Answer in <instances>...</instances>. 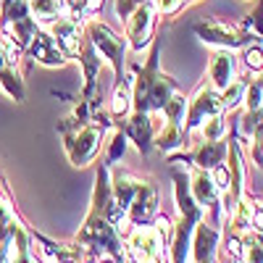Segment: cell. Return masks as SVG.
Segmentation results:
<instances>
[{
  "instance_id": "1",
  "label": "cell",
  "mask_w": 263,
  "mask_h": 263,
  "mask_svg": "<svg viewBox=\"0 0 263 263\" xmlns=\"http://www.w3.org/2000/svg\"><path fill=\"white\" fill-rule=\"evenodd\" d=\"M63 145L66 153H69V161L74 166H87L98 158L100 153V142H103V126L87 121L71 129H63Z\"/></svg>"
},
{
  "instance_id": "2",
  "label": "cell",
  "mask_w": 263,
  "mask_h": 263,
  "mask_svg": "<svg viewBox=\"0 0 263 263\" xmlns=\"http://www.w3.org/2000/svg\"><path fill=\"white\" fill-rule=\"evenodd\" d=\"M87 34H90L92 48L103 55V61L111 66L116 79L121 82V74H124V53H126L124 37L116 34L111 27L100 24V21H87Z\"/></svg>"
},
{
  "instance_id": "3",
  "label": "cell",
  "mask_w": 263,
  "mask_h": 263,
  "mask_svg": "<svg viewBox=\"0 0 263 263\" xmlns=\"http://www.w3.org/2000/svg\"><path fill=\"white\" fill-rule=\"evenodd\" d=\"M195 32H197V37H200L205 45L229 48V50H234V48H245L248 42L255 40V34L242 32V29H237V27L227 24V21H216V18L205 21V24H197Z\"/></svg>"
},
{
  "instance_id": "4",
  "label": "cell",
  "mask_w": 263,
  "mask_h": 263,
  "mask_svg": "<svg viewBox=\"0 0 263 263\" xmlns=\"http://www.w3.org/2000/svg\"><path fill=\"white\" fill-rule=\"evenodd\" d=\"M153 29H156V6L142 3L126 16V42L135 53H142L153 42Z\"/></svg>"
},
{
  "instance_id": "5",
  "label": "cell",
  "mask_w": 263,
  "mask_h": 263,
  "mask_svg": "<svg viewBox=\"0 0 263 263\" xmlns=\"http://www.w3.org/2000/svg\"><path fill=\"white\" fill-rule=\"evenodd\" d=\"M126 258L135 263H156L163 250V239L156 234L150 224H140L126 239Z\"/></svg>"
},
{
  "instance_id": "6",
  "label": "cell",
  "mask_w": 263,
  "mask_h": 263,
  "mask_svg": "<svg viewBox=\"0 0 263 263\" xmlns=\"http://www.w3.org/2000/svg\"><path fill=\"white\" fill-rule=\"evenodd\" d=\"M221 92L213 87H200L195 92V98L187 103V116H184V132H195L200 129V124L216 114H221Z\"/></svg>"
},
{
  "instance_id": "7",
  "label": "cell",
  "mask_w": 263,
  "mask_h": 263,
  "mask_svg": "<svg viewBox=\"0 0 263 263\" xmlns=\"http://www.w3.org/2000/svg\"><path fill=\"white\" fill-rule=\"evenodd\" d=\"M48 32L58 42V48L66 53V58L82 55V21H74L71 16H58L48 24Z\"/></svg>"
},
{
  "instance_id": "8",
  "label": "cell",
  "mask_w": 263,
  "mask_h": 263,
  "mask_svg": "<svg viewBox=\"0 0 263 263\" xmlns=\"http://www.w3.org/2000/svg\"><path fill=\"white\" fill-rule=\"evenodd\" d=\"M27 50L32 53V58L37 63L48 66V69H58V66H63L66 61H69V58H66V53L58 48V42L53 40V34L48 29H42V27L34 32V37H32Z\"/></svg>"
},
{
  "instance_id": "9",
  "label": "cell",
  "mask_w": 263,
  "mask_h": 263,
  "mask_svg": "<svg viewBox=\"0 0 263 263\" xmlns=\"http://www.w3.org/2000/svg\"><path fill=\"white\" fill-rule=\"evenodd\" d=\"M208 79H211V87L218 92L237 79V58L229 48H216L213 50V55L208 61Z\"/></svg>"
},
{
  "instance_id": "10",
  "label": "cell",
  "mask_w": 263,
  "mask_h": 263,
  "mask_svg": "<svg viewBox=\"0 0 263 263\" xmlns=\"http://www.w3.org/2000/svg\"><path fill=\"white\" fill-rule=\"evenodd\" d=\"M156 205H158V195H156V187L142 182L140 190L135 192V197H132V203L126 208V218L129 224H150L153 218H156Z\"/></svg>"
},
{
  "instance_id": "11",
  "label": "cell",
  "mask_w": 263,
  "mask_h": 263,
  "mask_svg": "<svg viewBox=\"0 0 263 263\" xmlns=\"http://www.w3.org/2000/svg\"><path fill=\"white\" fill-rule=\"evenodd\" d=\"M124 135L137 145V150L142 153V156H147V153L153 150V140H156V126H153V116L147 111H135L129 116L126 121V129Z\"/></svg>"
},
{
  "instance_id": "12",
  "label": "cell",
  "mask_w": 263,
  "mask_h": 263,
  "mask_svg": "<svg viewBox=\"0 0 263 263\" xmlns=\"http://www.w3.org/2000/svg\"><path fill=\"white\" fill-rule=\"evenodd\" d=\"M190 192H192L195 203L200 205V208H216V205H221V200H218V192H221V190L216 187V182H213L208 168H200V166L192 168Z\"/></svg>"
},
{
  "instance_id": "13",
  "label": "cell",
  "mask_w": 263,
  "mask_h": 263,
  "mask_svg": "<svg viewBox=\"0 0 263 263\" xmlns=\"http://www.w3.org/2000/svg\"><path fill=\"white\" fill-rule=\"evenodd\" d=\"M195 234V242H192V255H195V263H203V260H211L216 258V242H218V232L208 224H197V229L192 232Z\"/></svg>"
},
{
  "instance_id": "14",
  "label": "cell",
  "mask_w": 263,
  "mask_h": 263,
  "mask_svg": "<svg viewBox=\"0 0 263 263\" xmlns=\"http://www.w3.org/2000/svg\"><path fill=\"white\" fill-rule=\"evenodd\" d=\"M227 150H229V145L224 142V140H203V145L197 147V153H195V166H200V168H213V166H218L224 161V156H227Z\"/></svg>"
},
{
  "instance_id": "15",
  "label": "cell",
  "mask_w": 263,
  "mask_h": 263,
  "mask_svg": "<svg viewBox=\"0 0 263 263\" xmlns=\"http://www.w3.org/2000/svg\"><path fill=\"white\" fill-rule=\"evenodd\" d=\"M8 263H40L34 255H32V248H29V237L27 232L16 227L13 234H11V242H8Z\"/></svg>"
},
{
  "instance_id": "16",
  "label": "cell",
  "mask_w": 263,
  "mask_h": 263,
  "mask_svg": "<svg viewBox=\"0 0 263 263\" xmlns=\"http://www.w3.org/2000/svg\"><path fill=\"white\" fill-rule=\"evenodd\" d=\"M32 16L37 18V24H50L53 18L66 13V3L63 0H27Z\"/></svg>"
},
{
  "instance_id": "17",
  "label": "cell",
  "mask_w": 263,
  "mask_h": 263,
  "mask_svg": "<svg viewBox=\"0 0 263 263\" xmlns=\"http://www.w3.org/2000/svg\"><path fill=\"white\" fill-rule=\"evenodd\" d=\"M182 140H184V132H182V126L179 124H171V121H166L163 124V129L156 135V147L158 150H163V153H174V150H179L182 147Z\"/></svg>"
},
{
  "instance_id": "18",
  "label": "cell",
  "mask_w": 263,
  "mask_h": 263,
  "mask_svg": "<svg viewBox=\"0 0 263 263\" xmlns=\"http://www.w3.org/2000/svg\"><path fill=\"white\" fill-rule=\"evenodd\" d=\"M0 84H3V90H6L13 100H24V82H21L18 71L13 69L11 63L0 69Z\"/></svg>"
},
{
  "instance_id": "19",
  "label": "cell",
  "mask_w": 263,
  "mask_h": 263,
  "mask_svg": "<svg viewBox=\"0 0 263 263\" xmlns=\"http://www.w3.org/2000/svg\"><path fill=\"white\" fill-rule=\"evenodd\" d=\"M132 111V84L129 82H119L116 90H114V98H111V114L114 116H126Z\"/></svg>"
},
{
  "instance_id": "20",
  "label": "cell",
  "mask_w": 263,
  "mask_h": 263,
  "mask_svg": "<svg viewBox=\"0 0 263 263\" xmlns=\"http://www.w3.org/2000/svg\"><path fill=\"white\" fill-rule=\"evenodd\" d=\"M161 114L166 116V121L184 126V116H187V98H184L182 92H174V95L168 98V103L163 105V111H161Z\"/></svg>"
},
{
  "instance_id": "21",
  "label": "cell",
  "mask_w": 263,
  "mask_h": 263,
  "mask_svg": "<svg viewBox=\"0 0 263 263\" xmlns=\"http://www.w3.org/2000/svg\"><path fill=\"white\" fill-rule=\"evenodd\" d=\"M245 90H248V82H242V79H234L232 84H227L221 90V108L224 111H232V108H237L242 103Z\"/></svg>"
},
{
  "instance_id": "22",
  "label": "cell",
  "mask_w": 263,
  "mask_h": 263,
  "mask_svg": "<svg viewBox=\"0 0 263 263\" xmlns=\"http://www.w3.org/2000/svg\"><path fill=\"white\" fill-rule=\"evenodd\" d=\"M200 132H203V140H224L227 137V119H224V114H216V116H211V119H205L203 124H200Z\"/></svg>"
},
{
  "instance_id": "23",
  "label": "cell",
  "mask_w": 263,
  "mask_h": 263,
  "mask_svg": "<svg viewBox=\"0 0 263 263\" xmlns=\"http://www.w3.org/2000/svg\"><path fill=\"white\" fill-rule=\"evenodd\" d=\"M242 61H245V66H248L253 74H260L263 71V45H260L258 40L248 42V45L242 48Z\"/></svg>"
},
{
  "instance_id": "24",
  "label": "cell",
  "mask_w": 263,
  "mask_h": 263,
  "mask_svg": "<svg viewBox=\"0 0 263 263\" xmlns=\"http://www.w3.org/2000/svg\"><path fill=\"white\" fill-rule=\"evenodd\" d=\"M126 135L121 129H116L114 135H111V142H108V150H105V166H114L121 156H124V150H126Z\"/></svg>"
},
{
  "instance_id": "25",
  "label": "cell",
  "mask_w": 263,
  "mask_h": 263,
  "mask_svg": "<svg viewBox=\"0 0 263 263\" xmlns=\"http://www.w3.org/2000/svg\"><path fill=\"white\" fill-rule=\"evenodd\" d=\"M232 213H234V218H232L234 229H248V224H253V200H245V197H239Z\"/></svg>"
},
{
  "instance_id": "26",
  "label": "cell",
  "mask_w": 263,
  "mask_h": 263,
  "mask_svg": "<svg viewBox=\"0 0 263 263\" xmlns=\"http://www.w3.org/2000/svg\"><path fill=\"white\" fill-rule=\"evenodd\" d=\"M211 177H213L216 187L221 190V192H227V190H229V168H227V166H221V163L213 166V168H211Z\"/></svg>"
},
{
  "instance_id": "27",
  "label": "cell",
  "mask_w": 263,
  "mask_h": 263,
  "mask_svg": "<svg viewBox=\"0 0 263 263\" xmlns=\"http://www.w3.org/2000/svg\"><path fill=\"white\" fill-rule=\"evenodd\" d=\"M153 3H156V11H161L163 16H171L184 6V0H153Z\"/></svg>"
},
{
  "instance_id": "28",
  "label": "cell",
  "mask_w": 263,
  "mask_h": 263,
  "mask_svg": "<svg viewBox=\"0 0 263 263\" xmlns=\"http://www.w3.org/2000/svg\"><path fill=\"white\" fill-rule=\"evenodd\" d=\"M142 3H147V0H116V13H119V18L126 21V16L135 11L137 6H142Z\"/></svg>"
},
{
  "instance_id": "29",
  "label": "cell",
  "mask_w": 263,
  "mask_h": 263,
  "mask_svg": "<svg viewBox=\"0 0 263 263\" xmlns=\"http://www.w3.org/2000/svg\"><path fill=\"white\" fill-rule=\"evenodd\" d=\"M227 255H229V260L242 258V239H237V237H227Z\"/></svg>"
},
{
  "instance_id": "30",
  "label": "cell",
  "mask_w": 263,
  "mask_h": 263,
  "mask_svg": "<svg viewBox=\"0 0 263 263\" xmlns=\"http://www.w3.org/2000/svg\"><path fill=\"white\" fill-rule=\"evenodd\" d=\"M253 224L258 232H263V197L253 203Z\"/></svg>"
},
{
  "instance_id": "31",
  "label": "cell",
  "mask_w": 263,
  "mask_h": 263,
  "mask_svg": "<svg viewBox=\"0 0 263 263\" xmlns=\"http://www.w3.org/2000/svg\"><path fill=\"white\" fill-rule=\"evenodd\" d=\"M3 66H8V61H6V53H3V37H0V69Z\"/></svg>"
},
{
  "instance_id": "32",
  "label": "cell",
  "mask_w": 263,
  "mask_h": 263,
  "mask_svg": "<svg viewBox=\"0 0 263 263\" xmlns=\"http://www.w3.org/2000/svg\"><path fill=\"white\" fill-rule=\"evenodd\" d=\"M184 3H187V0H184Z\"/></svg>"
}]
</instances>
